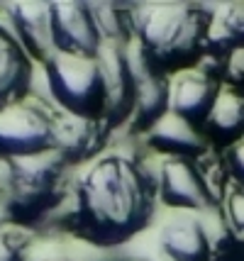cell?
<instances>
[{"instance_id": "obj_1", "label": "cell", "mask_w": 244, "mask_h": 261, "mask_svg": "<svg viewBox=\"0 0 244 261\" xmlns=\"http://www.w3.org/2000/svg\"><path fill=\"white\" fill-rule=\"evenodd\" d=\"M156 178L127 154H105L81 173L73 188L69 229L83 244L113 249L154 220Z\"/></svg>"}, {"instance_id": "obj_2", "label": "cell", "mask_w": 244, "mask_h": 261, "mask_svg": "<svg viewBox=\"0 0 244 261\" xmlns=\"http://www.w3.org/2000/svg\"><path fill=\"white\" fill-rule=\"evenodd\" d=\"M212 12L200 3H129L132 39L159 71H183L203 59Z\"/></svg>"}, {"instance_id": "obj_3", "label": "cell", "mask_w": 244, "mask_h": 261, "mask_svg": "<svg viewBox=\"0 0 244 261\" xmlns=\"http://www.w3.org/2000/svg\"><path fill=\"white\" fill-rule=\"evenodd\" d=\"M71 166L57 151L0 161V207L15 227H35L57 213L69 193Z\"/></svg>"}, {"instance_id": "obj_4", "label": "cell", "mask_w": 244, "mask_h": 261, "mask_svg": "<svg viewBox=\"0 0 244 261\" xmlns=\"http://www.w3.org/2000/svg\"><path fill=\"white\" fill-rule=\"evenodd\" d=\"M51 100L59 110L76 117H105V83L98 59L51 54L44 61Z\"/></svg>"}, {"instance_id": "obj_5", "label": "cell", "mask_w": 244, "mask_h": 261, "mask_svg": "<svg viewBox=\"0 0 244 261\" xmlns=\"http://www.w3.org/2000/svg\"><path fill=\"white\" fill-rule=\"evenodd\" d=\"M57 110L27 95L0 110V161L54 151Z\"/></svg>"}, {"instance_id": "obj_6", "label": "cell", "mask_w": 244, "mask_h": 261, "mask_svg": "<svg viewBox=\"0 0 244 261\" xmlns=\"http://www.w3.org/2000/svg\"><path fill=\"white\" fill-rule=\"evenodd\" d=\"M127 54L134 73V110L129 125L140 135H147L164 115L171 113V79L142 54L134 39L127 44Z\"/></svg>"}, {"instance_id": "obj_7", "label": "cell", "mask_w": 244, "mask_h": 261, "mask_svg": "<svg viewBox=\"0 0 244 261\" xmlns=\"http://www.w3.org/2000/svg\"><path fill=\"white\" fill-rule=\"evenodd\" d=\"M51 46L57 54L98 59L103 34L91 3H51Z\"/></svg>"}, {"instance_id": "obj_8", "label": "cell", "mask_w": 244, "mask_h": 261, "mask_svg": "<svg viewBox=\"0 0 244 261\" xmlns=\"http://www.w3.org/2000/svg\"><path fill=\"white\" fill-rule=\"evenodd\" d=\"M156 195L166 207L176 213H200L220 207L210 193L196 159H164L156 173Z\"/></svg>"}, {"instance_id": "obj_9", "label": "cell", "mask_w": 244, "mask_h": 261, "mask_svg": "<svg viewBox=\"0 0 244 261\" xmlns=\"http://www.w3.org/2000/svg\"><path fill=\"white\" fill-rule=\"evenodd\" d=\"M98 61L105 83V120L113 129H117L132 120L134 110V73L129 64L127 44L103 42Z\"/></svg>"}, {"instance_id": "obj_10", "label": "cell", "mask_w": 244, "mask_h": 261, "mask_svg": "<svg viewBox=\"0 0 244 261\" xmlns=\"http://www.w3.org/2000/svg\"><path fill=\"white\" fill-rule=\"evenodd\" d=\"M113 132L115 129L107 125L105 117H76L59 110L54 127V151L73 169L86 161L100 159Z\"/></svg>"}, {"instance_id": "obj_11", "label": "cell", "mask_w": 244, "mask_h": 261, "mask_svg": "<svg viewBox=\"0 0 244 261\" xmlns=\"http://www.w3.org/2000/svg\"><path fill=\"white\" fill-rule=\"evenodd\" d=\"M218 93H220L218 73L210 71L205 64L183 68L171 79V113L200 129Z\"/></svg>"}, {"instance_id": "obj_12", "label": "cell", "mask_w": 244, "mask_h": 261, "mask_svg": "<svg viewBox=\"0 0 244 261\" xmlns=\"http://www.w3.org/2000/svg\"><path fill=\"white\" fill-rule=\"evenodd\" d=\"M159 254L169 261H210L212 239L196 213H174L166 217L156 237Z\"/></svg>"}, {"instance_id": "obj_13", "label": "cell", "mask_w": 244, "mask_h": 261, "mask_svg": "<svg viewBox=\"0 0 244 261\" xmlns=\"http://www.w3.org/2000/svg\"><path fill=\"white\" fill-rule=\"evenodd\" d=\"M5 17L24 54L44 66L51 54V3H10Z\"/></svg>"}, {"instance_id": "obj_14", "label": "cell", "mask_w": 244, "mask_h": 261, "mask_svg": "<svg viewBox=\"0 0 244 261\" xmlns=\"http://www.w3.org/2000/svg\"><path fill=\"white\" fill-rule=\"evenodd\" d=\"M32 59L15 39L8 17H0V110L30 95Z\"/></svg>"}, {"instance_id": "obj_15", "label": "cell", "mask_w": 244, "mask_h": 261, "mask_svg": "<svg viewBox=\"0 0 244 261\" xmlns=\"http://www.w3.org/2000/svg\"><path fill=\"white\" fill-rule=\"evenodd\" d=\"M147 147L156 154H164L166 159H198L208 154V139L200 129L188 125L183 117L169 113L164 115L156 125L144 135Z\"/></svg>"}, {"instance_id": "obj_16", "label": "cell", "mask_w": 244, "mask_h": 261, "mask_svg": "<svg viewBox=\"0 0 244 261\" xmlns=\"http://www.w3.org/2000/svg\"><path fill=\"white\" fill-rule=\"evenodd\" d=\"M200 132L225 149L237 144L244 137V88L220 86Z\"/></svg>"}, {"instance_id": "obj_17", "label": "cell", "mask_w": 244, "mask_h": 261, "mask_svg": "<svg viewBox=\"0 0 244 261\" xmlns=\"http://www.w3.org/2000/svg\"><path fill=\"white\" fill-rule=\"evenodd\" d=\"M220 254L225 261H244V188L230 186L222 198Z\"/></svg>"}, {"instance_id": "obj_18", "label": "cell", "mask_w": 244, "mask_h": 261, "mask_svg": "<svg viewBox=\"0 0 244 261\" xmlns=\"http://www.w3.org/2000/svg\"><path fill=\"white\" fill-rule=\"evenodd\" d=\"M30 239L22 227H15L10 222L0 225V261H27Z\"/></svg>"}, {"instance_id": "obj_19", "label": "cell", "mask_w": 244, "mask_h": 261, "mask_svg": "<svg viewBox=\"0 0 244 261\" xmlns=\"http://www.w3.org/2000/svg\"><path fill=\"white\" fill-rule=\"evenodd\" d=\"M222 161H225V169H227L230 181H232L234 186L244 188V137L237 144H232L230 149H225Z\"/></svg>"}, {"instance_id": "obj_20", "label": "cell", "mask_w": 244, "mask_h": 261, "mask_svg": "<svg viewBox=\"0 0 244 261\" xmlns=\"http://www.w3.org/2000/svg\"><path fill=\"white\" fill-rule=\"evenodd\" d=\"M27 261H88V259H83L78 254H71V251H44V254L27 251Z\"/></svg>"}, {"instance_id": "obj_21", "label": "cell", "mask_w": 244, "mask_h": 261, "mask_svg": "<svg viewBox=\"0 0 244 261\" xmlns=\"http://www.w3.org/2000/svg\"><path fill=\"white\" fill-rule=\"evenodd\" d=\"M122 261H149L147 256H127V259H122Z\"/></svg>"}, {"instance_id": "obj_22", "label": "cell", "mask_w": 244, "mask_h": 261, "mask_svg": "<svg viewBox=\"0 0 244 261\" xmlns=\"http://www.w3.org/2000/svg\"><path fill=\"white\" fill-rule=\"evenodd\" d=\"M147 259H149V261H169V259H164L159 251H156V256H147Z\"/></svg>"}]
</instances>
